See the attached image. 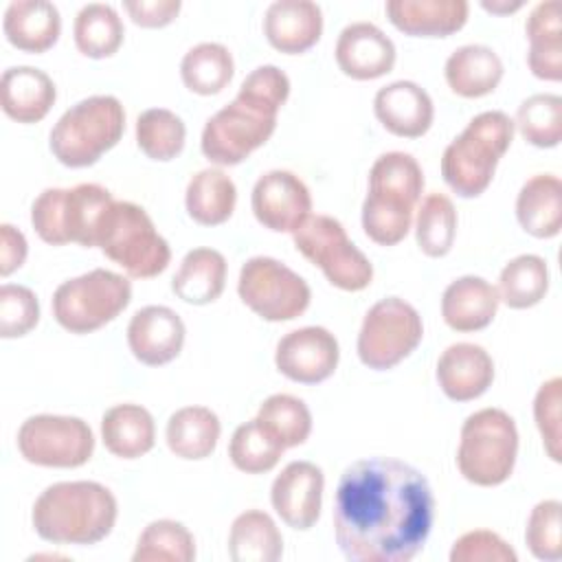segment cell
Masks as SVG:
<instances>
[{
	"instance_id": "6da1fadb",
	"label": "cell",
	"mask_w": 562,
	"mask_h": 562,
	"mask_svg": "<svg viewBox=\"0 0 562 562\" xmlns=\"http://www.w3.org/2000/svg\"><path fill=\"white\" fill-rule=\"evenodd\" d=\"M334 536L353 562H408L430 536L435 498L413 465L369 457L340 474L334 494Z\"/></svg>"
},
{
	"instance_id": "7a4b0ae2",
	"label": "cell",
	"mask_w": 562,
	"mask_h": 562,
	"mask_svg": "<svg viewBox=\"0 0 562 562\" xmlns=\"http://www.w3.org/2000/svg\"><path fill=\"white\" fill-rule=\"evenodd\" d=\"M290 97L288 75L272 66H257L241 81L235 99L217 110L202 130L200 149L220 167L246 160L277 130V114Z\"/></svg>"
},
{
	"instance_id": "3957f363",
	"label": "cell",
	"mask_w": 562,
	"mask_h": 562,
	"mask_svg": "<svg viewBox=\"0 0 562 562\" xmlns=\"http://www.w3.org/2000/svg\"><path fill=\"white\" fill-rule=\"evenodd\" d=\"M119 503L97 481H61L48 485L33 503L35 533L53 544H97L116 525Z\"/></svg>"
},
{
	"instance_id": "277c9868",
	"label": "cell",
	"mask_w": 562,
	"mask_h": 562,
	"mask_svg": "<svg viewBox=\"0 0 562 562\" xmlns=\"http://www.w3.org/2000/svg\"><path fill=\"white\" fill-rule=\"evenodd\" d=\"M424 191V171L406 151H386L371 165L362 202L364 235L380 246L400 244L413 224Z\"/></svg>"
},
{
	"instance_id": "5b68a950",
	"label": "cell",
	"mask_w": 562,
	"mask_h": 562,
	"mask_svg": "<svg viewBox=\"0 0 562 562\" xmlns=\"http://www.w3.org/2000/svg\"><path fill=\"white\" fill-rule=\"evenodd\" d=\"M514 140V121L501 110L476 114L443 149L441 176L459 198H479Z\"/></svg>"
},
{
	"instance_id": "8992f818",
	"label": "cell",
	"mask_w": 562,
	"mask_h": 562,
	"mask_svg": "<svg viewBox=\"0 0 562 562\" xmlns=\"http://www.w3.org/2000/svg\"><path fill=\"white\" fill-rule=\"evenodd\" d=\"M94 246L132 279L158 277L171 261L167 239L147 211L127 200H112L99 217Z\"/></svg>"
},
{
	"instance_id": "52a82bcc",
	"label": "cell",
	"mask_w": 562,
	"mask_h": 562,
	"mask_svg": "<svg viewBox=\"0 0 562 562\" xmlns=\"http://www.w3.org/2000/svg\"><path fill=\"white\" fill-rule=\"evenodd\" d=\"M125 132V110L112 94H94L70 105L50 130L53 156L70 167L94 165Z\"/></svg>"
},
{
	"instance_id": "ba28073f",
	"label": "cell",
	"mask_w": 562,
	"mask_h": 562,
	"mask_svg": "<svg viewBox=\"0 0 562 562\" xmlns=\"http://www.w3.org/2000/svg\"><path fill=\"white\" fill-rule=\"evenodd\" d=\"M516 457L518 430L509 413L481 408L463 422L457 468L465 481L479 487H496L512 476Z\"/></svg>"
},
{
	"instance_id": "9c48e42d",
	"label": "cell",
	"mask_w": 562,
	"mask_h": 562,
	"mask_svg": "<svg viewBox=\"0 0 562 562\" xmlns=\"http://www.w3.org/2000/svg\"><path fill=\"white\" fill-rule=\"evenodd\" d=\"M112 193L94 182H81L70 189H44L31 206V224L42 241L50 246L79 244L94 248L97 224Z\"/></svg>"
},
{
	"instance_id": "30bf717a",
	"label": "cell",
	"mask_w": 562,
	"mask_h": 562,
	"mask_svg": "<svg viewBox=\"0 0 562 562\" xmlns=\"http://www.w3.org/2000/svg\"><path fill=\"white\" fill-rule=\"evenodd\" d=\"M132 301V283L112 270L94 268L64 281L53 294V316L70 334H90L112 323Z\"/></svg>"
},
{
	"instance_id": "8fae6325",
	"label": "cell",
	"mask_w": 562,
	"mask_h": 562,
	"mask_svg": "<svg viewBox=\"0 0 562 562\" xmlns=\"http://www.w3.org/2000/svg\"><path fill=\"white\" fill-rule=\"evenodd\" d=\"M296 250L314 266L325 279L345 292H360L373 281V266L367 255L347 237L345 226L329 215H310L292 233Z\"/></svg>"
},
{
	"instance_id": "7c38bea8",
	"label": "cell",
	"mask_w": 562,
	"mask_h": 562,
	"mask_svg": "<svg viewBox=\"0 0 562 562\" xmlns=\"http://www.w3.org/2000/svg\"><path fill=\"white\" fill-rule=\"evenodd\" d=\"M424 338L419 312L400 296H386L369 307L358 334V358L373 371H386L408 358Z\"/></svg>"
},
{
	"instance_id": "4fadbf2b",
	"label": "cell",
	"mask_w": 562,
	"mask_h": 562,
	"mask_svg": "<svg viewBox=\"0 0 562 562\" xmlns=\"http://www.w3.org/2000/svg\"><path fill=\"white\" fill-rule=\"evenodd\" d=\"M237 294L246 307L270 323L301 316L312 301V290L303 277L272 257L248 259L237 279Z\"/></svg>"
},
{
	"instance_id": "5bb4252c",
	"label": "cell",
	"mask_w": 562,
	"mask_h": 562,
	"mask_svg": "<svg viewBox=\"0 0 562 562\" xmlns=\"http://www.w3.org/2000/svg\"><path fill=\"white\" fill-rule=\"evenodd\" d=\"M18 450L33 465L79 468L94 452V435L81 417L42 413L22 422Z\"/></svg>"
},
{
	"instance_id": "9a60e30c",
	"label": "cell",
	"mask_w": 562,
	"mask_h": 562,
	"mask_svg": "<svg viewBox=\"0 0 562 562\" xmlns=\"http://www.w3.org/2000/svg\"><path fill=\"white\" fill-rule=\"evenodd\" d=\"M250 206L263 228L294 233L312 215V195L296 173L272 169L255 182Z\"/></svg>"
},
{
	"instance_id": "2e32d148",
	"label": "cell",
	"mask_w": 562,
	"mask_h": 562,
	"mask_svg": "<svg viewBox=\"0 0 562 562\" xmlns=\"http://www.w3.org/2000/svg\"><path fill=\"white\" fill-rule=\"evenodd\" d=\"M340 349L336 336L318 325L288 331L274 351V364L281 375L299 384L325 382L338 367Z\"/></svg>"
},
{
	"instance_id": "e0dca14e",
	"label": "cell",
	"mask_w": 562,
	"mask_h": 562,
	"mask_svg": "<svg viewBox=\"0 0 562 562\" xmlns=\"http://www.w3.org/2000/svg\"><path fill=\"white\" fill-rule=\"evenodd\" d=\"M323 487L325 476L316 463L292 461L272 481V509L288 527L305 531L314 527L321 516Z\"/></svg>"
},
{
	"instance_id": "ac0fdd59",
	"label": "cell",
	"mask_w": 562,
	"mask_h": 562,
	"mask_svg": "<svg viewBox=\"0 0 562 562\" xmlns=\"http://www.w3.org/2000/svg\"><path fill=\"white\" fill-rule=\"evenodd\" d=\"M184 323L167 305L140 307L127 325V345L132 356L147 367H162L176 360L184 345Z\"/></svg>"
},
{
	"instance_id": "d6986e66",
	"label": "cell",
	"mask_w": 562,
	"mask_h": 562,
	"mask_svg": "<svg viewBox=\"0 0 562 562\" xmlns=\"http://www.w3.org/2000/svg\"><path fill=\"white\" fill-rule=\"evenodd\" d=\"M334 57L342 75L356 81H369L393 70L395 44L375 24L351 22L340 31Z\"/></svg>"
},
{
	"instance_id": "ffe728a7",
	"label": "cell",
	"mask_w": 562,
	"mask_h": 562,
	"mask_svg": "<svg viewBox=\"0 0 562 562\" xmlns=\"http://www.w3.org/2000/svg\"><path fill=\"white\" fill-rule=\"evenodd\" d=\"M373 112L382 127L400 138L424 136L435 119L430 94L408 79L380 88L373 97Z\"/></svg>"
},
{
	"instance_id": "44dd1931",
	"label": "cell",
	"mask_w": 562,
	"mask_h": 562,
	"mask_svg": "<svg viewBox=\"0 0 562 562\" xmlns=\"http://www.w3.org/2000/svg\"><path fill=\"white\" fill-rule=\"evenodd\" d=\"M437 382L454 402L476 400L494 382V360L481 345L454 342L437 360Z\"/></svg>"
},
{
	"instance_id": "7402d4cb",
	"label": "cell",
	"mask_w": 562,
	"mask_h": 562,
	"mask_svg": "<svg viewBox=\"0 0 562 562\" xmlns=\"http://www.w3.org/2000/svg\"><path fill=\"white\" fill-rule=\"evenodd\" d=\"M263 35L285 55L310 50L323 35V11L310 0H277L266 9Z\"/></svg>"
},
{
	"instance_id": "603a6c76",
	"label": "cell",
	"mask_w": 562,
	"mask_h": 562,
	"mask_svg": "<svg viewBox=\"0 0 562 562\" xmlns=\"http://www.w3.org/2000/svg\"><path fill=\"white\" fill-rule=\"evenodd\" d=\"M391 24L413 37H448L468 22L465 0H389L384 4Z\"/></svg>"
},
{
	"instance_id": "cb8c5ba5",
	"label": "cell",
	"mask_w": 562,
	"mask_h": 562,
	"mask_svg": "<svg viewBox=\"0 0 562 562\" xmlns=\"http://www.w3.org/2000/svg\"><path fill=\"white\" fill-rule=\"evenodd\" d=\"M498 292L483 277L465 274L448 283L441 294L443 323L461 334L485 329L498 310Z\"/></svg>"
},
{
	"instance_id": "d4e9b609",
	"label": "cell",
	"mask_w": 562,
	"mask_h": 562,
	"mask_svg": "<svg viewBox=\"0 0 562 562\" xmlns=\"http://www.w3.org/2000/svg\"><path fill=\"white\" fill-rule=\"evenodd\" d=\"M57 88L53 79L33 66H11L0 79L2 112L18 123H37L55 105Z\"/></svg>"
},
{
	"instance_id": "484cf974",
	"label": "cell",
	"mask_w": 562,
	"mask_h": 562,
	"mask_svg": "<svg viewBox=\"0 0 562 562\" xmlns=\"http://www.w3.org/2000/svg\"><path fill=\"white\" fill-rule=\"evenodd\" d=\"M4 37L24 53H46L61 33V18L48 0H13L2 20Z\"/></svg>"
},
{
	"instance_id": "4316f807",
	"label": "cell",
	"mask_w": 562,
	"mask_h": 562,
	"mask_svg": "<svg viewBox=\"0 0 562 562\" xmlns=\"http://www.w3.org/2000/svg\"><path fill=\"white\" fill-rule=\"evenodd\" d=\"M498 53L483 44H465L450 53L443 66L448 88L463 99H479L496 90L503 79Z\"/></svg>"
},
{
	"instance_id": "83f0119b",
	"label": "cell",
	"mask_w": 562,
	"mask_h": 562,
	"mask_svg": "<svg viewBox=\"0 0 562 562\" xmlns=\"http://www.w3.org/2000/svg\"><path fill=\"white\" fill-rule=\"evenodd\" d=\"M562 7L558 0L538 2L527 22V66L533 77L544 81L562 79Z\"/></svg>"
},
{
	"instance_id": "f1b7e54d",
	"label": "cell",
	"mask_w": 562,
	"mask_h": 562,
	"mask_svg": "<svg viewBox=\"0 0 562 562\" xmlns=\"http://www.w3.org/2000/svg\"><path fill=\"white\" fill-rule=\"evenodd\" d=\"M516 220L525 233L551 239L562 228V182L553 173L531 176L516 195Z\"/></svg>"
},
{
	"instance_id": "f546056e",
	"label": "cell",
	"mask_w": 562,
	"mask_h": 562,
	"mask_svg": "<svg viewBox=\"0 0 562 562\" xmlns=\"http://www.w3.org/2000/svg\"><path fill=\"white\" fill-rule=\"evenodd\" d=\"M101 439L105 450L114 457L138 459L154 448V417L140 404H116L101 417Z\"/></svg>"
},
{
	"instance_id": "4dcf8cb0",
	"label": "cell",
	"mask_w": 562,
	"mask_h": 562,
	"mask_svg": "<svg viewBox=\"0 0 562 562\" xmlns=\"http://www.w3.org/2000/svg\"><path fill=\"white\" fill-rule=\"evenodd\" d=\"M226 259L215 248L189 250L171 279L173 294L191 305H206L222 296L226 285Z\"/></svg>"
},
{
	"instance_id": "1f68e13d",
	"label": "cell",
	"mask_w": 562,
	"mask_h": 562,
	"mask_svg": "<svg viewBox=\"0 0 562 562\" xmlns=\"http://www.w3.org/2000/svg\"><path fill=\"white\" fill-rule=\"evenodd\" d=\"M222 435L220 417L206 406H182L167 419L165 439L169 450L187 461L211 457Z\"/></svg>"
},
{
	"instance_id": "d6a6232c",
	"label": "cell",
	"mask_w": 562,
	"mask_h": 562,
	"mask_svg": "<svg viewBox=\"0 0 562 562\" xmlns=\"http://www.w3.org/2000/svg\"><path fill=\"white\" fill-rule=\"evenodd\" d=\"M237 204V189L231 176L209 167L191 176L184 191V206L193 222L202 226L224 224Z\"/></svg>"
},
{
	"instance_id": "836d02e7",
	"label": "cell",
	"mask_w": 562,
	"mask_h": 562,
	"mask_svg": "<svg viewBox=\"0 0 562 562\" xmlns=\"http://www.w3.org/2000/svg\"><path fill=\"white\" fill-rule=\"evenodd\" d=\"M283 538L270 514L261 509L241 512L228 531V555L235 562H277Z\"/></svg>"
},
{
	"instance_id": "e575fe53",
	"label": "cell",
	"mask_w": 562,
	"mask_h": 562,
	"mask_svg": "<svg viewBox=\"0 0 562 562\" xmlns=\"http://www.w3.org/2000/svg\"><path fill=\"white\" fill-rule=\"evenodd\" d=\"M123 35L125 29L116 9L105 2H90L81 7L72 24L77 50L92 59L112 57L121 48Z\"/></svg>"
},
{
	"instance_id": "d590c367",
	"label": "cell",
	"mask_w": 562,
	"mask_h": 562,
	"mask_svg": "<svg viewBox=\"0 0 562 562\" xmlns=\"http://www.w3.org/2000/svg\"><path fill=\"white\" fill-rule=\"evenodd\" d=\"M235 72L231 50L217 42H202L189 48L180 61V77L187 90L211 97L222 92Z\"/></svg>"
},
{
	"instance_id": "8d00e7d4",
	"label": "cell",
	"mask_w": 562,
	"mask_h": 562,
	"mask_svg": "<svg viewBox=\"0 0 562 562\" xmlns=\"http://www.w3.org/2000/svg\"><path fill=\"white\" fill-rule=\"evenodd\" d=\"M549 290V268L538 255H518L505 263L498 277V299L512 310L538 305Z\"/></svg>"
},
{
	"instance_id": "74e56055",
	"label": "cell",
	"mask_w": 562,
	"mask_h": 562,
	"mask_svg": "<svg viewBox=\"0 0 562 562\" xmlns=\"http://www.w3.org/2000/svg\"><path fill=\"white\" fill-rule=\"evenodd\" d=\"M457 237V211L446 193H428L417 209L415 239L426 257H446Z\"/></svg>"
},
{
	"instance_id": "f35d334b",
	"label": "cell",
	"mask_w": 562,
	"mask_h": 562,
	"mask_svg": "<svg viewBox=\"0 0 562 562\" xmlns=\"http://www.w3.org/2000/svg\"><path fill=\"white\" fill-rule=\"evenodd\" d=\"M134 562H191L195 560L193 533L178 520H151L138 536Z\"/></svg>"
},
{
	"instance_id": "ab89813d",
	"label": "cell",
	"mask_w": 562,
	"mask_h": 562,
	"mask_svg": "<svg viewBox=\"0 0 562 562\" xmlns=\"http://www.w3.org/2000/svg\"><path fill=\"white\" fill-rule=\"evenodd\" d=\"M187 140L184 121L167 108H149L136 119V145L140 151L158 162L173 160Z\"/></svg>"
},
{
	"instance_id": "60d3db41",
	"label": "cell",
	"mask_w": 562,
	"mask_h": 562,
	"mask_svg": "<svg viewBox=\"0 0 562 562\" xmlns=\"http://www.w3.org/2000/svg\"><path fill=\"white\" fill-rule=\"evenodd\" d=\"M257 422L288 450L305 443L312 432V413L303 400L290 393H274L263 400Z\"/></svg>"
},
{
	"instance_id": "b9f144b4",
	"label": "cell",
	"mask_w": 562,
	"mask_h": 562,
	"mask_svg": "<svg viewBox=\"0 0 562 562\" xmlns=\"http://www.w3.org/2000/svg\"><path fill=\"white\" fill-rule=\"evenodd\" d=\"M514 127L520 136L540 149L560 145L562 140V99L551 92L527 97L518 110Z\"/></svg>"
},
{
	"instance_id": "7bdbcfd3",
	"label": "cell",
	"mask_w": 562,
	"mask_h": 562,
	"mask_svg": "<svg viewBox=\"0 0 562 562\" xmlns=\"http://www.w3.org/2000/svg\"><path fill=\"white\" fill-rule=\"evenodd\" d=\"M283 450L285 448L257 422V417L237 426L228 443L233 465L246 474L270 472L279 463Z\"/></svg>"
},
{
	"instance_id": "ee69618b",
	"label": "cell",
	"mask_w": 562,
	"mask_h": 562,
	"mask_svg": "<svg viewBox=\"0 0 562 562\" xmlns=\"http://www.w3.org/2000/svg\"><path fill=\"white\" fill-rule=\"evenodd\" d=\"M560 512L562 505L555 498L540 501L531 509L525 527V542L533 558L544 562H558L562 558Z\"/></svg>"
},
{
	"instance_id": "f6af8a7d",
	"label": "cell",
	"mask_w": 562,
	"mask_h": 562,
	"mask_svg": "<svg viewBox=\"0 0 562 562\" xmlns=\"http://www.w3.org/2000/svg\"><path fill=\"white\" fill-rule=\"evenodd\" d=\"M40 321V303L31 288L4 283L0 288V336H26Z\"/></svg>"
},
{
	"instance_id": "bcb514c9",
	"label": "cell",
	"mask_w": 562,
	"mask_h": 562,
	"mask_svg": "<svg viewBox=\"0 0 562 562\" xmlns=\"http://www.w3.org/2000/svg\"><path fill=\"white\" fill-rule=\"evenodd\" d=\"M560 402H562V380L555 375L540 384L533 397V419L542 437V446L551 461L560 463Z\"/></svg>"
},
{
	"instance_id": "7dc6e473",
	"label": "cell",
	"mask_w": 562,
	"mask_h": 562,
	"mask_svg": "<svg viewBox=\"0 0 562 562\" xmlns=\"http://www.w3.org/2000/svg\"><path fill=\"white\" fill-rule=\"evenodd\" d=\"M516 551L494 531L474 529L459 536L450 549V562H516Z\"/></svg>"
},
{
	"instance_id": "c3c4849f",
	"label": "cell",
	"mask_w": 562,
	"mask_h": 562,
	"mask_svg": "<svg viewBox=\"0 0 562 562\" xmlns=\"http://www.w3.org/2000/svg\"><path fill=\"white\" fill-rule=\"evenodd\" d=\"M180 0H125L123 9L143 29H162L180 13Z\"/></svg>"
},
{
	"instance_id": "681fc988",
	"label": "cell",
	"mask_w": 562,
	"mask_h": 562,
	"mask_svg": "<svg viewBox=\"0 0 562 562\" xmlns=\"http://www.w3.org/2000/svg\"><path fill=\"white\" fill-rule=\"evenodd\" d=\"M29 244L20 228L11 224L0 226V274L9 277L26 261Z\"/></svg>"
},
{
	"instance_id": "f907efd6",
	"label": "cell",
	"mask_w": 562,
	"mask_h": 562,
	"mask_svg": "<svg viewBox=\"0 0 562 562\" xmlns=\"http://www.w3.org/2000/svg\"><path fill=\"white\" fill-rule=\"evenodd\" d=\"M522 4H525V2H520V0H516V2H507V0H492V2H487V0H483V2H481V7H483L485 11H492V13H498V15L518 11Z\"/></svg>"
}]
</instances>
